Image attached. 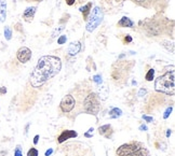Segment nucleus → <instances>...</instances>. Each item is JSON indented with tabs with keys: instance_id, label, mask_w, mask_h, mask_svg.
<instances>
[{
	"instance_id": "1",
	"label": "nucleus",
	"mask_w": 175,
	"mask_h": 156,
	"mask_svg": "<svg viewBox=\"0 0 175 156\" xmlns=\"http://www.w3.org/2000/svg\"><path fill=\"white\" fill-rule=\"evenodd\" d=\"M62 69V61L57 56L45 55L38 59V63L30 74L33 87H41L50 79L54 78Z\"/></svg>"
},
{
	"instance_id": "2",
	"label": "nucleus",
	"mask_w": 175,
	"mask_h": 156,
	"mask_svg": "<svg viewBox=\"0 0 175 156\" xmlns=\"http://www.w3.org/2000/svg\"><path fill=\"white\" fill-rule=\"evenodd\" d=\"M138 27L143 34H146V37H164L173 34L174 22L157 13L152 17L141 20L138 23Z\"/></svg>"
},
{
	"instance_id": "3",
	"label": "nucleus",
	"mask_w": 175,
	"mask_h": 156,
	"mask_svg": "<svg viewBox=\"0 0 175 156\" xmlns=\"http://www.w3.org/2000/svg\"><path fill=\"white\" fill-rule=\"evenodd\" d=\"M134 66L133 60H118L112 67V79L116 84H124L129 78L132 68Z\"/></svg>"
},
{
	"instance_id": "4",
	"label": "nucleus",
	"mask_w": 175,
	"mask_h": 156,
	"mask_svg": "<svg viewBox=\"0 0 175 156\" xmlns=\"http://www.w3.org/2000/svg\"><path fill=\"white\" fill-rule=\"evenodd\" d=\"M155 89L157 92L166 94V95H174L175 91V77L174 71H168L162 75L158 77L155 81Z\"/></svg>"
},
{
	"instance_id": "5",
	"label": "nucleus",
	"mask_w": 175,
	"mask_h": 156,
	"mask_svg": "<svg viewBox=\"0 0 175 156\" xmlns=\"http://www.w3.org/2000/svg\"><path fill=\"white\" fill-rule=\"evenodd\" d=\"M117 156H149V151L138 141H131L122 144L116 151Z\"/></svg>"
},
{
	"instance_id": "6",
	"label": "nucleus",
	"mask_w": 175,
	"mask_h": 156,
	"mask_svg": "<svg viewBox=\"0 0 175 156\" xmlns=\"http://www.w3.org/2000/svg\"><path fill=\"white\" fill-rule=\"evenodd\" d=\"M83 109L89 114L96 115L101 110V102L95 93H89L83 100Z\"/></svg>"
},
{
	"instance_id": "7",
	"label": "nucleus",
	"mask_w": 175,
	"mask_h": 156,
	"mask_svg": "<svg viewBox=\"0 0 175 156\" xmlns=\"http://www.w3.org/2000/svg\"><path fill=\"white\" fill-rule=\"evenodd\" d=\"M104 19V12H103L101 7H95L90 13V17L87 20V25H85V29L89 32H92L96 29L97 27L101 25Z\"/></svg>"
},
{
	"instance_id": "8",
	"label": "nucleus",
	"mask_w": 175,
	"mask_h": 156,
	"mask_svg": "<svg viewBox=\"0 0 175 156\" xmlns=\"http://www.w3.org/2000/svg\"><path fill=\"white\" fill-rule=\"evenodd\" d=\"M136 5L145 9H155L158 12H163L169 5V0H131Z\"/></svg>"
},
{
	"instance_id": "9",
	"label": "nucleus",
	"mask_w": 175,
	"mask_h": 156,
	"mask_svg": "<svg viewBox=\"0 0 175 156\" xmlns=\"http://www.w3.org/2000/svg\"><path fill=\"white\" fill-rule=\"evenodd\" d=\"M75 104H76L75 98L71 95H66V96H64L61 103H59V108L64 113H69L73 110Z\"/></svg>"
},
{
	"instance_id": "10",
	"label": "nucleus",
	"mask_w": 175,
	"mask_h": 156,
	"mask_svg": "<svg viewBox=\"0 0 175 156\" xmlns=\"http://www.w3.org/2000/svg\"><path fill=\"white\" fill-rule=\"evenodd\" d=\"M31 51L28 49V48H26V46H22V48H19L17 50V52H16V58L19 60L21 63H28L30 58H31Z\"/></svg>"
},
{
	"instance_id": "11",
	"label": "nucleus",
	"mask_w": 175,
	"mask_h": 156,
	"mask_svg": "<svg viewBox=\"0 0 175 156\" xmlns=\"http://www.w3.org/2000/svg\"><path fill=\"white\" fill-rule=\"evenodd\" d=\"M36 11H37V7H28V8H26L24 13H23V20L26 23H31L34 20Z\"/></svg>"
},
{
	"instance_id": "12",
	"label": "nucleus",
	"mask_w": 175,
	"mask_h": 156,
	"mask_svg": "<svg viewBox=\"0 0 175 156\" xmlns=\"http://www.w3.org/2000/svg\"><path fill=\"white\" fill-rule=\"evenodd\" d=\"M78 136V134L75 130H64L57 138L58 143H63L68 139H71V138H76Z\"/></svg>"
},
{
	"instance_id": "13",
	"label": "nucleus",
	"mask_w": 175,
	"mask_h": 156,
	"mask_svg": "<svg viewBox=\"0 0 175 156\" xmlns=\"http://www.w3.org/2000/svg\"><path fill=\"white\" fill-rule=\"evenodd\" d=\"M80 51H81V42L80 41H75V42H71V43L68 45L67 53L70 56L77 55Z\"/></svg>"
},
{
	"instance_id": "14",
	"label": "nucleus",
	"mask_w": 175,
	"mask_h": 156,
	"mask_svg": "<svg viewBox=\"0 0 175 156\" xmlns=\"http://www.w3.org/2000/svg\"><path fill=\"white\" fill-rule=\"evenodd\" d=\"M98 134L101 136H104L105 138L109 139L112 135V125H103L98 128Z\"/></svg>"
},
{
	"instance_id": "15",
	"label": "nucleus",
	"mask_w": 175,
	"mask_h": 156,
	"mask_svg": "<svg viewBox=\"0 0 175 156\" xmlns=\"http://www.w3.org/2000/svg\"><path fill=\"white\" fill-rule=\"evenodd\" d=\"M117 26L120 27V28H132L134 26V22L131 19H129L126 16H123L121 20L118 22Z\"/></svg>"
},
{
	"instance_id": "16",
	"label": "nucleus",
	"mask_w": 175,
	"mask_h": 156,
	"mask_svg": "<svg viewBox=\"0 0 175 156\" xmlns=\"http://www.w3.org/2000/svg\"><path fill=\"white\" fill-rule=\"evenodd\" d=\"M91 10H92V2H88L85 5L81 7L79 11L82 13V16H83V20H87L89 19V15L91 13Z\"/></svg>"
},
{
	"instance_id": "17",
	"label": "nucleus",
	"mask_w": 175,
	"mask_h": 156,
	"mask_svg": "<svg viewBox=\"0 0 175 156\" xmlns=\"http://www.w3.org/2000/svg\"><path fill=\"white\" fill-rule=\"evenodd\" d=\"M7 19V3L5 0H0V23H3Z\"/></svg>"
},
{
	"instance_id": "18",
	"label": "nucleus",
	"mask_w": 175,
	"mask_h": 156,
	"mask_svg": "<svg viewBox=\"0 0 175 156\" xmlns=\"http://www.w3.org/2000/svg\"><path fill=\"white\" fill-rule=\"evenodd\" d=\"M122 115V111L118 108H114L109 111V117L110 118H117V117L121 116Z\"/></svg>"
},
{
	"instance_id": "19",
	"label": "nucleus",
	"mask_w": 175,
	"mask_h": 156,
	"mask_svg": "<svg viewBox=\"0 0 175 156\" xmlns=\"http://www.w3.org/2000/svg\"><path fill=\"white\" fill-rule=\"evenodd\" d=\"M160 44L163 46V48L166 49V51H169L171 53L174 52V44H173V42H170V41H162Z\"/></svg>"
},
{
	"instance_id": "20",
	"label": "nucleus",
	"mask_w": 175,
	"mask_h": 156,
	"mask_svg": "<svg viewBox=\"0 0 175 156\" xmlns=\"http://www.w3.org/2000/svg\"><path fill=\"white\" fill-rule=\"evenodd\" d=\"M5 38L8 41L12 39V30H11L9 26H5Z\"/></svg>"
},
{
	"instance_id": "21",
	"label": "nucleus",
	"mask_w": 175,
	"mask_h": 156,
	"mask_svg": "<svg viewBox=\"0 0 175 156\" xmlns=\"http://www.w3.org/2000/svg\"><path fill=\"white\" fill-rule=\"evenodd\" d=\"M154 75H155V69H149L148 70V72L146 73V77H145V79H146V81H152V79H154Z\"/></svg>"
},
{
	"instance_id": "22",
	"label": "nucleus",
	"mask_w": 175,
	"mask_h": 156,
	"mask_svg": "<svg viewBox=\"0 0 175 156\" xmlns=\"http://www.w3.org/2000/svg\"><path fill=\"white\" fill-rule=\"evenodd\" d=\"M104 3H106V5H116L118 3H121L123 2L124 0H102Z\"/></svg>"
},
{
	"instance_id": "23",
	"label": "nucleus",
	"mask_w": 175,
	"mask_h": 156,
	"mask_svg": "<svg viewBox=\"0 0 175 156\" xmlns=\"http://www.w3.org/2000/svg\"><path fill=\"white\" fill-rule=\"evenodd\" d=\"M64 28H65V27H64L63 25H62V26H59L58 28H56V29H55V30L53 31V32H52V36H51V38H52V39L56 38L58 34H59V32H61L62 30H64Z\"/></svg>"
},
{
	"instance_id": "24",
	"label": "nucleus",
	"mask_w": 175,
	"mask_h": 156,
	"mask_svg": "<svg viewBox=\"0 0 175 156\" xmlns=\"http://www.w3.org/2000/svg\"><path fill=\"white\" fill-rule=\"evenodd\" d=\"M132 41H133V39H132V37L130 34H124V37H123V39H122L123 44H129V43H131Z\"/></svg>"
},
{
	"instance_id": "25",
	"label": "nucleus",
	"mask_w": 175,
	"mask_h": 156,
	"mask_svg": "<svg viewBox=\"0 0 175 156\" xmlns=\"http://www.w3.org/2000/svg\"><path fill=\"white\" fill-rule=\"evenodd\" d=\"M27 156H38V151H37V149L31 147V149L27 152Z\"/></svg>"
},
{
	"instance_id": "26",
	"label": "nucleus",
	"mask_w": 175,
	"mask_h": 156,
	"mask_svg": "<svg viewBox=\"0 0 175 156\" xmlns=\"http://www.w3.org/2000/svg\"><path fill=\"white\" fill-rule=\"evenodd\" d=\"M66 40H67V37L63 34V36H61V37L57 39V43L58 44H64L65 42H66Z\"/></svg>"
},
{
	"instance_id": "27",
	"label": "nucleus",
	"mask_w": 175,
	"mask_h": 156,
	"mask_svg": "<svg viewBox=\"0 0 175 156\" xmlns=\"http://www.w3.org/2000/svg\"><path fill=\"white\" fill-rule=\"evenodd\" d=\"M93 81H94L96 84H101L102 83V75H100V74L95 75V77L93 78Z\"/></svg>"
},
{
	"instance_id": "28",
	"label": "nucleus",
	"mask_w": 175,
	"mask_h": 156,
	"mask_svg": "<svg viewBox=\"0 0 175 156\" xmlns=\"http://www.w3.org/2000/svg\"><path fill=\"white\" fill-rule=\"evenodd\" d=\"M14 156H23V153H22V150H21V146L19 145H17L16 149H15Z\"/></svg>"
},
{
	"instance_id": "29",
	"label": "nucleus",
	"mask_w": 175,
	"mask_h": 156,
	"mask_svg": "<svg viewBox=\"0 0 175 156\" xmlns=\"http://www.w3.org/2000/svg\"><path fill=\"white\" fill-rule=\"evenodd\" d=\"M172 110H173V108H172V107L168 108V109H166V111H165V113L163 114V118H168V117H169V115L171 114V112H172Z\"/></svg>"
},
{
	"instance_id": "30",
	"label": "nucleus",
	"mask_w": 175,
	"mask_h": 156,
	"mask_svg": "<svg viewBox=\"0 0 175 156\" xmlns=\"http://www.w3.org/2000/svg\"><path fill=\"white\" fill-rule=\"evenodd\" d=\"M143 118H144V120H145L147 123H151L152 121H154V118H152V117H151V116H147V115H143Z\"/></svg>"
},
{
	"instance_id": "31",
	"label": "nucleus",
	"mask_w": 175,
	"mask_h": 156,
	"mask_svg": "<svg viewBox=\"0 0 175 156\" xmlns=\"http://www.w3.org/2000/svg\"><path fill=\"white\" fill-rule=\"evenodd\" d=\"M65 2H66V5H73L75 3H76V0H65Z\"/></svg>"
},
{
	"instance_id": "32",
	"label": "nucleus",
	"mask_w": 175,
	"mask_h": 156,
	"mask_svg": "<svg viewBox=\"0 0 175 156\" xmlns=\"http://www.w3.org/2000/svg\"><path fill=\"white\" fill-rule=\"evenodd\" d=\"M84 136L88 137V138H89V137H92L93 136V128H90V129H89V132H87Z\"/></svg>"
},
{
	"instance_id": "33",
	"label": "nucleus",
	"mask_w": 175,
	"mask_h": 156,
	"mask_svg": "<svg viewBox=\"0 0 175 156\" xmlns=\"http://www.w3.org/2000/svg\"><path fill=\"white\" fill-rule=\"evenodd\" d=\"M7 93V88L5 86H2V87H0V94H5Z\"/></svg>"
},
{
	"instance_id": "34",
	"label": "nucleus",
	"mask_w": 175,
	"mask_h": 156,
	"mask_svg": "<svg viewBox=\"0 0 175 156\" xmlns=\"http://www.w3.org/2000/svg\"><path fill=\"white\" fill-rule=\"evenodd\" d=\"M38 140H39V135H36L34 138V144H37V143H38Z\"/></svg>"
},
{
	"instance_id": "35",
	"label": "nucleus",
	"mask_w": 175,
	"mask_h": 156,
	"mask_svg": "<svg viewBox=\"0 0 175 156\" xmlns=\"http://www.w3.org/2000/svg\"><path fill=\"white\" fill-rule=\"evenodd\" d=\"M27 2H42L44 0H26Z\"/></svg>"
},
{
	"instance_id": "36",
	"label": "nucleus",
	"mask_w": 175,
	"mask_h": 156,
	"mask_svg": "<svg viewBox=\"0 0 175 156\" xmlns=\"http://www.w3.org/2000/svg\"><path fill=\"white\" fill-rule=\"evenodd\" d=\"M52 152H53V150H51V149L48 150V151L45 152V156H50L51 154H52Z\"/></svg>"
},
{
	"instance_id": "37",
	"label": "nucleus",
	"mask_w": 175,
	"mask_h": 156,
	"mask_svg": "<svg viewBox=\"0 0 175 156\" xmlns=\"http://www.w3.org/2000/svg\"><path fill=\"white\" fill-rule=\"evenodd\" d=\"M143 94H144V95L146 94V89H144V88H142L141 91H140V94H138V95H140V96H142Z\"/></svg>"
},
{
	"instance_id": "38",
	"label": "nucleus",
	"mask_w": 175,
	"mask_h": 156,
	"mask_svg": "<svg viewBox=\"0 0 175 156\" xmlns=\"http://www.w3.org/2000/svg\"><path fill=\"white\" fill-rule=\"evenodd\" d=\"M140 129H144V130H146V129H147V127H146V126H141V127H140Z\"/></svg>"
},
{
	"instance_id": "39",
	"label": "nucleus",
	"mask_w": 175,
	"mask_h": 156,
	"mask_svg": "<svg viewBox=\"0 0 175 156\" xmlns=\"http://www.w3.org/2000/svg\"><path fill=\"white\" fill-rule=\"evenodd\" d=\"M170 135H171V130L169 129V130H168V132H166V137H169Z\"/></svg>"
},
{
	"instance_id": "40",
	"label": "nucleus",
	"mask_w": 175,
	"mask_h": 156,
	"mask_svg": "<svg viewBox=\"0 0 175 156\" xmlns=\"http://www.w3.org/2000/svg\"><path fill=\"white\" fill-rule=\"evenodd\" d=\"M79 1H81V0H79Z\"/></svg>"
},
{
	"instance_id": "41",
	"label": "nucleus",
	"mask_w": 175,
	"mask_h": 156,
	"mask_svg": "<svg viewBox=\"0 0 175 156\" xmlns=\"http://www.w3.org/2000/svg\"><path fill=\"white\" fill-rule=\"evenodd\" d=\"M50 156H51V155H50Z\"/></svg>"
}]
</instances>
